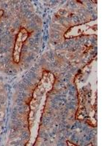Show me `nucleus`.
<instances>
[{
    "label": "nucleus",
    "mask_w": 110,
    "mask_h": 146,
    "mask_svg": "<svg viewBox=\"0 0 110 146\" xmlns=\"http://www.w3.org/2000/svg\"><path fill=\"white\" fill-rule=\"evenodd\" d=\"M54 82V75L52 72L44 71L40 82L34 89L32 100L30 103L28 118L30 138L26 145H33L38 138L42 115L48 98V94L52 91Z\"/></svg>",
    "instance_id": "1"
},
{
    "label": "nucleus",
    "mask_w": 110,
    "mask_h": 146,
    "mask_svg": "<svg viewBox=\"0 0 110 146\" xmlns=\"http://www.w3.org/2000/svg\"><path fill=\"white\" fill-rule=\"evenodd\" d=\"M98 32V21H90L85 23L79 25L73 26L68 29V30L64 34V37L66 39L74 38L80 36L86 35H97Z\"/></svg>",
    "instance_id": "2"
},
{
    "label": "nucleus",
    "mask_w": 110,
    "mask_h": 146,
    "mask_svg": "<svg viewBox=\"0 0 110 146\" xmlns=\"http://www.w3.org/2000/svg\"><path fill=\"white\" fill-rule=\"evenodd\" d=\"M28 36L29 33L27 32V30L25 28L21 27L16 36L15 46H14L13 61L15 63L18 64L19 62H20L21 52L22 46H23V42L27 40Z\"/></svg>",
    "instance_id": "3"
},
{
    "label": "nucleus",
    "mask_w": 110,
    "mask_h": 146,
    "mask_svg": "<svg viewBox=\"0 0 110 146\" xmlns=\"http://www.w3.org/2000/svg\"><path fill=\"white\" fill-rule=\"evenodd\" d=\"M67 145H73V146L76 145L75 144H72V143H70L69 141H67Z\"/></svg>",
    "instance_id": "4"
},
{
    "label": "nucleus",
    "mask_w": 110,
    "mask_h": 146,
    "mask_svg": "<svg viewBox=\"0 0 110 146\" xmlns=\"http://www.w3.org/2000/svg\"><path fill=\"white\" fill-rule=\"evenodd\" d=\"M3 13H4L3 10H0V18H1V17L2 16V15H3Z\"/></svg>",
    "instance_id": "5"
}]
</instances>
